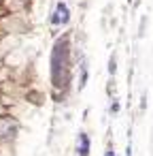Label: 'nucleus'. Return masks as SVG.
Masks as SVG:
<instances>
[{"label": "nucleus", "instance_id": "7ed1b4c3", "mask_svg": "<svg viewBox=\"0 0 153 156\" xmlns=\"http://www.w3.org/2000/svg\"><path fill=\"white\" fill-rule=\"evenodd\" d=\"M68 17H70V13H68V9H66V5L60 2L58 9H55V13L51 15V22H53V24H66Z\"/></svg>", "mask_w": 153, "mask_h": 156}, {"label": "nucleus", "instance_id": "20e7f679", "mask_svg": "<svg viewBox=\"0 0 153 156\" xmlns=\"http://www.w3.org/2000/svg\"><path fill=\"white\" fill-rule=\"evenodd\" d=\"M87 152H89V139H87V135H81L79 137V154L87 156Z\"/></svg>", "mask_w": 153, "mask_h": 156}, {"label": "nucleus", "instance_id": "39448f33", "mask_svg": "<svg viewBox=\"0 0 153 156\" xmlns=\"http://www.w3.org/2000/svg\"><path fill=\"white\" fill-rule=\"evenodd\" d=\"M106 156H115V154H113V152H106Z\"/></svg>", "mask_w": 153, "mask_h": 156}, {"label": "nucleus", "instance_id": "f03ea898", "mask_svg": "<svg viewBox=\"0 0 153 156\" xmlns=\"http://www.w3.org/2000/svg\"><path fill=\"white\" fill-rule=\"evenodd\" d=\"M15 130H17V126H15V122L11 118H2V120H0V137L11 139L15 135Z\"/></svg>", "mask_w": 153, "mask_h": 156}, {"label": "nucleus", "instance_id": "f257e3e1", "mask_svg": "<svg viewBox=\"0 0 153 156\" xmlns=\"http://www.w3.org/2000/svg\"><path fill=\"white\" fill-rule=\"evenodd\" d=\"M68 39H60L53 45V56H51V79L55 88H66L68 81Z\"/></svg>", "mask_w": 153, "mask_h": 156}]
</instances>
